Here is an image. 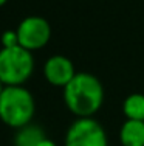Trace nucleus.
Instances as JSON below:
<instances>
[{
    "mask_svg": "<svg viewBox=\"0 0 144 146\" xmlns=\"http://www.w3.org/2000/svg\"><path fill=\"white\" fill-rule=\"evenodd\" d=\"M64 103L78 118L93 117L104 103V87L95 75L79 72L64 87Z\"/></svg>",
    "mask_w": 144,
    "mask_h": 146,
    "instance_id": "f257e3e1",
    "label": "nucleus"
},
{
    "mask_svg": "<svg viewBox=\"0 0 144 146\" xmlns=\"http://www.w3.org/2000/svg\"><path fill=\"white\" fill-rule=\"evenodd\" d=\"M36 113L34 96L23 86H6L0 93V121L14 129L31 123Z\"/></svg>",
    "mask_w": 144,
    "mask_h": 146,
    "instance_id": "f03ea898",
    "label": "nucleus"
},
{
    "mask_svg": "<svg viewBox=\"0 0 144 146\" xmlns=\"http://www.w3.org/2000/svg\"><path fill=\"white\" fill-rule=\"evenodd\" d=\"M34 72V56L20 47L0 48V79L5 86H23Z\"/></svg>",
    "mask_w": 144,
    "mask_h": 146,
    "instance_id": "7ed1b4c3",
    "label": "nucleus"
},
{
    "mask_svg": "<svg viewBox=\"0 0 144 146\" xmlns=\"http://www.w3.org/2000/svg\"><path fill=\"white\" fill-rule=\"evenodd\" d=\"M64 146H108V138L99 121L93 117H84L70 124Z\"/></svg>",
    "mask_w": 144,
    "mask_h": 146,
    "instance_id": "20e7f679",
    "label": "nucleus"
},
{
    "mask_svg": "<svg viewBox=\"0 0 144 146\" xmlns=\"http://www.w3.org/2000/svg\"><path fill=\"white\" fill-rule=\"evenodd\" d=\"M19 45L26 50L37 51L43 48L51 39V27L47 19L40 16H28L17 27Z\"/></svg>",
    "mask_w": 144,
    "mask_h": 146,
    "instance_id": "39448f33",
    "label": "nucleus"
},
{
    "mask_svg": "<svg viewBox=\"0 0 144 146\" xmlns=\"http://www.w3.org/2000/svg\"><path fill=\"white\" fill-rule=\"evenodd\" d=\"M73 62L67 56L62 54H53L45 61L43 65V76L51 86L54 87H65L76 75Z\"/></svg>",
    "mask_w": 144,
    "mask_h": 146,
    "instance_id": "423d86ee",
    "label": "nucleus"
},
{
    "mask_svg": "<svg viewBox=\"0 0 144 146\" xmlns=\"http://www.w3.org/2000/svg\"><path fill=\"white\" fill-rule=\"evenodd\" d=\"M122 146H144V121L126 120L119 129Z\"/></svg>",
    "mask_w": 144,
    "mask_h": 146,
    "instance_id": "0eeeda50",
    "label": "nucleus"
},
{
    "mask_svg": "<svg viewBox=\"0 0 144 146\" xmlns=\"http://www.w3.org/2000/svg\"><path fill=\"white\" fill-rule=\"evenodd\" d=\"M43 138H45V132L42 131V127L30 123L17 129V134L14 137V146H39Z\"/></svg>",
    "mask_w": 144,
    "mask_h": 146,
    "instance_id": "6e6552de",
    "label": "nucleus"
},
{
    "mask_svg": "<svg viewBox=\"0 0 144 146\" xmlns=\"http://www.w3.org/2000/svg\"><path fill=\"white\" fill-rule=\"evenodd\" d=\"M122 112L127 120L144 121V95L143 93H130L122 103Z\"/></svg>",
    "mask_w": 144,
    "mask_h": 146,
    "instance_id": "1a4fd4ad",
    "label": "nucleus"
},
{
    "mask_svg": "<svg viewBox=\"0 0 144 146\" xmlns=\"http://www.w3.org/2000/svg\"><path fill=\"white\" fill-rule=\"evenodd\" d=\"M19 45V36L16 30H6L2 34V47L3 48H11Z\"/></svg>",
    "mask_w": 144,
    "mask_h": 146,
    "instance_id": "9d476101",
    "label": "nucleus"
},
{
    "mask_svg": "<svg viewBox=\"0 0 144 146\" xmlns=\"http://www.w3.org/2000/svg\"><path fill=\"white\" fill-rule=\"evenodd\" d=\"M39 146H56V143H54L53 140H50V138L45 137V138H43V140L39 143Z\"/></svg>",
    "mask_w": 144,
    "mask_h": 146,
    "instance_id": "9b49d317",
    "label": "nucleus"
},
{
    "mask_svg": "<svg viewBox=\"0 0 144 146\" xmlns=\"http://www.w3.org/2000/svg\"><path fill=\"white\" fill-rule=\"evenodd\" d=\"M5 87H6V86L3 84V81H2V79H0V93L3 92V89H5Z\"/></svg>",
    "mask_w": 144,
    "mask_h": 146,
    "instance_id": "f8f14e48",
    "label": "nucleus"
},
{
    "mask_svg": "<svg viewBox=\"0 0 144 146\" xmlns=\"http://www.w3.org/2000/svg\"><path fill=\"white\" fill-rule=\"evenodd\" d=\"M6 2H8V0H0V8H2V6H3V5H5V3H6Z\"/></svg>",
    "mask_w": 144,
    "mask_h": 146,
    "instance_id": "ddd939ff",
    "label": "nucleus"
}]
</instances>
